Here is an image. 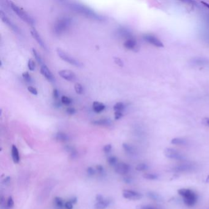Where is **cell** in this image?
<instances>
[{"mask_svg": "<svg viewBox=\"0 0 209 209\" xmlns=\"http://www.w3.org/2000/svg\"><path fill=\"white\" fill-rule=\"evenodd\" d=\"M66 3L68 7L71 9L79 14H82L89 18L97 20L99 21L104 20V17L97 13L95 11H93V9H91L90 8L84 5L83 4L75 1L66 2Z\"/></svg>", "mask_w": 209, "mask_h": 209, "instance_id": "1", "label": "cell"}, {"mask_svg": "<svg viewBox=\"0 0 209 209\" xmlns=\"http://www.w3.org/2000/svg\"><path fill=\"white\" fill-rule=\"evenodd\" d=\"M72 25V18L70 17L65 16L59 18L54 24L53 31L54 34L60 36L68 30Z\"/></svg>", "mask_w": 209, "mask_h": 209, "instance_id": "2", "label": "cell"}, {"mask_svg": "<svg viewBox=\"0 0 209 209\" xmlns=\"http://www.w3.org/2000/svg\"><path fill=\"white\" fill-rule=\"evenodd\" d=\"M178 193L183 197L184 203L188 207H193L197 202V196L190 189H180L178 191Z\"/></svg>", "mask_w": 209, "mask_h": 209, "instance_id": "3", "label": "cell"}, {"mask_svg": "<svg viewBox=\"0 0 209 209\" xmlns=\"http://www.w3.org/2000/svg\"><path fill=\"white\" fill-rule=\"evenodd\" d=\"M8 3L9 4V6H11V9L13 10L14 13L17 14L21 19H22L24 21H25V22H27L30 25H34L35 24L34 20L24 9L18 6L17 4H14V3L12 1H8Z\"/></svg>", "mask_w": 209, "mask_h": 209, "instance_id": "4", "label": "cell"}, {"mask_svg": "<svg viewBox=\"0 0 209 209\" xmlns=\"http://www.w3.org/2000/svg\"><path fill=\"white\" fill-rule=\"evenodd\" d=\"M56 53H57V55L61 60H63V61H66L68 63H70V65H73L77 68H80L82 66V63L81 62H80L79 60L72 57V56L66 53L65 51H63L61 49L58 48L56 49Z\"/></svg>", "mask_w": 209, "mask_h": 209, "instance_id": "5", "label": "cell"}, {"mask_svg": "<svg viewBox=\"0 0 209 209\" xmlns=\"http://www.w3.org/2000/svg\"><path fill=\"white\" fill-rule=\"evenodd\" d=\"M143 39L144 41L148 42L149 44H150L151 45L158 48H161L164 47V44L163 42L156 36L152 34H144L143 36Z\"/></svg>", "mask_w": 209, "mask_h": 209, "instance_id": "6", "label": "cell"}, {"mask_svg": "<svg viewBox=\"0 0 209 209\" xmlns=\"http://www.w3.org/2000/svg\"><path fill=\"white\" fill-rule=\"evenodd\" d=\"M164 154L167 158L169 159H172L181 160V159H183L184 158L183 154L180 152L172 148H166L165 150Z\"/></svg>", "mask_w": 209, "mask_h": 209, "instance_id": "7", "label": "cell"}, {"mask_svg": "<svg viewBox=\"0 0 209 209\" xmlns=\"http://www.w3.org/2000/svg\"><path fill=\"white\" fill-rule=\"evenodd\" d=\"M123 196L127 199L131 201L140 200L142 197V195L139 192L125 190L123 191Z\"/></svg>", "mask_w": 209, "mask_h": 209, "instance_id": "8", "label": "cell"}, {"mask_svg": "<svg viewBox=\"0 0 209 209\" xmlns=\"http://www.w3.org/2000/svg\"><path fill=\"white\" fill-rule=\"evenodd\" d=\"M58 74L63 79L70 82H74L76 80V76L75 73L70 70H61L58 72Z\"/></svg>", "mask_w": 209, "mask_h": 209, "instance_id": "9", "label": "cell"}, {"mask_svg": "<svg viewBox=\"0 0 209 209\" xmlns=\"http://www.w3.org/2000/svg\"><path fill=\"white\" fill-rule=\"evenodd\" d=\"M41 73L42 76L49 82L54 83L55 82V77L45 65H43L41 67Z\"/></svg>", "mask_w": 209, "mask_h": 209, "instance_id": "10", "label": "cell"}, {"mask_svg": "<svg viewBox=\"0 0 209 209\" xmlns=\"http://www.w3.org/2000/svg\"><path fill=\"white\" fill-rule=\"evenodd\" d=\"M114 167L115 172L121 175L126 174L130 170L129 165L125 163H118Z\"/></svg>", "mask_w": 209, "mask_h": 209, "instance_id": "11", "label": "cell"}, {"mask_svg": "<svg viewBox=\"0 0 209 209\" xmlns=\"http://www.w3.org/2000/svg\"><path fill=\"white\" fill-rule=\"evenodd\" d=\"M1 18L2 21L4 24H6L12 30H13L14 32H15L17 33H20V30H19L18 28L17 27V26L15 24H14V23L7 16H6L3 13V11H1Z\"/></svg>", "mask_w": 209, "mask_h": 209, "instance_id": "12", "label": "cell"}, {"mask_svg": "<svg viewBox=\"0 0 209 209\" xmlns=\"http://www.w3.org/2000/svg\"><path fill=\"white\" fill-rule=\"evenodd\" d=\"M30 32H31V34L33 36V38L36 41V42L39 44V45L44 49L47 50V47H46L45 43L44 42L42 38L39 35V33L35 29H32Z\"/></svg>", "mask_w": 209, "mask_h": 209, "instance_id": "13", "label": "cell"}, {"mask_svg": "<svg viewBox=\"0 0 209 209\" xmlns=\"http://www.w3.org/2000/svg\"><path fill=\"white\" fill-rule=\"evenodd\" d=\"M124 47L128 50H134L136 49L138 45V42L136 40L133 38H128L123 44Z\"/></svg>", "mask_w": 209, "mask_h": 209, "instance_id": "14", "label": "cell"}, {"mask_svg": "<svg viewBox=\"0 0 209 209\" xmlns=\"http://www.w3.org/2000/svg\"><path fill=\"white\" fill-rule=\"evenodd\" d=\"M92 123L95 125L109 126L112 124V122L109 118H100L93 121Z\"/></svg>", "mask_w": 209, "mask_h": 209, "instance_id": "15", "label": "cell"}, {"mask_svg": "<svg viewBox=\"0 0 209 209\" xmlns=\"http://www.w3.org/2000/svg\"><path fill=\"white\" fill-rule=\"evenodd\" d=\"M191 169H192L191 165H190V164H182V165H179V166L174 167V171L177 172H182L189 171Z\"/></svg>", "mask_w": 209, "mask_h": 209, "instance_id": "16", "label": "cell"}, {"mask_svg": "<svg viewBox=\"0 0 209 209\" xmlns=\"http://www.w3.org/2000/svg\"><path fill=\"white\" fill-rule=\"evenodd\" d=\"M106 108L105 105L100 102L95 101L93 104V109L95 112L99 113L103 111Z\"/></svg>", "mask_w": 209, "mask_h": 209, "instance_id": "17", "label": "cell"}, {"mask_svg": "<svg viewBox=\"0 0 209 209\" xmlns=\"http://www.w3.org/2000/svg\"><path fill=\"white\" fill-rule=\"evenodd\" d=\"M11 154H12V158H13L14 163H17V164L20 161V155H19L18 149L17 148V147L15 145H13L12 147Z\"/></svg>", "mask_w": 209, "mask_h": 209, "instance_id": "18", "label": "cell"}, {"mask_svg": "<svg viewBox=\"0 0 209 209\" xmlns=\"http://www.w3.org/2000/svg\"><path fill=\"white\" fill-rule=\"evenodd\" d=\"M110 204L109 201L107 200H104L101 202H97L95 205V209H106Z\"/></svg>", "mask_w": 209, "mask_h": 209, "instance_id": "19", "label": "cell"}, {"mask_svg": "<svg viewBox=\"0 0 209 209\" xmlns=\"http://www.w3.org/2000/svg\"><path fill=\"white\" fill-rule=\"evenodd\" d=\"M56 139L60 142H66L69 140V136L62 132H59L56 134Z\"/></svg>", "mask_w": 209, "mask_h": 209, "instance_id": "20", "label": "cell"}, {"mask_svg": "<svg viewBox=\"0 0 209 209\" xmlns=\"http://www.w3.org/2000/svg\"><path fill=\"white\" fill-rule=\"evenodd\" d=\"M147 196L151 199L154 200V201H158V202H160L163 200L162 199V197L161 196L159 195V194L156 193H154V192H152V191H150V192H149L147 193Z\"/></svg>", "mask_w": 209, "mask_h": 209, "instance_id": "21", "label": "cell"}, {"mask_svg": "<svg viewBox=\"0 0 209 209\" xmlns=\"http://www.w3.org/2000/svg\"><path fill=\"white\" fill-rule=\"evenodd\" d=\"M209 60H207L206 59H203V58H197V59H194L192 60V64L195 65H207L209 64Z\"/></svg>", "mask_w": 209, "mask_h": 209, "instance_id": "22", "label": "cell"}, {"mask_svg": "<svg viewBox=\"0 0 209 209\" xmlns=\"http://www.w3.org/2000/svg\"><path fill=\"white\" fill-rule=\"evenodd\" d=\"M125 108V104L122 102H118L113 106V110L115 112H123Z\"/></svg>", "mask_w": 209, "mask_h": 209, "instance_id": "23", "label": "cell"}, {"mask_svg": "<svg viewBox=\"0 0 209 209\" xmlns=\"http://www.w3.org/2000/svg\"><path fill=\"white\" fill-rule=\"evenodd\" d=\"M187 143L186 140L185 139L180 138H176L171 140V144L177 145H186Z\"/></svg>", "mask_w": 209, "mask_h": 209, "instance_id": "24", "label": "cell"}, {"mask_svg": "<svg viewBox=\"0 0 209 209\" xmlns=\"http://www.w3.org/2000/svg\"><path fill=\"white\" fill-rule=\"evenodd\" d=\"M122 146H123V149L125 150V151L127 154H133L135 153V149L131 145H129L128 144H126V143H123Z\"/></svg>", "mask_w": 209, "mask_h": 209, "instance_id": "25", "label": "cell"}, {"mask_svg": "<svg viewBox=\"0 0 209 209\" xmlns=\"http://www.w3.org/2000/svg\"><path fill=\"white\" fill-rule=\"evenodd\" d=\"M54 203L56 206H57L59 208H63V207H65V202H64L63 199L59 197H56L54 199Z\"/></svg>", "mask_w": 209, "mask_h": 209, "instance_id": "26", "label": "cell"}, {"mask_svg": "<svg viewBox=\"0 0 209 209\" xmlns=\"http://www.w3.org/2000/svg\"><path fill=\"white\" fill-rule=\"evenodd\" d=\"M144 178H145V179L147 180H154L158 179V176L157 174H153V173H147L143 175Z\"/></svg>", "mask_w": 209, "mask_h": 209, "instance_id": "27", "label": "cell"}, {"mask_svg": "<svg viewBox=\"0 0 209 209\" xmlns=\"http://www.w3.org/2000/svg\"><path fill=\"white\" fill-rule=\"evenodd\" d=\"M107 163L109 165L112 166H115L118 163V159L115 156H110L107 159Z\"/></svg>", "mask_w": 209, "mask_h": 209, "instance_id": "28", "label": "cell"}, {"mask_svg": "<svg viewBox=\"0 0 209 209\" xmlns=\"http://www.w3.org/2000/svg\"><path fill=\"white\" fill-rule=\"evenodd\" d=\"M33 55L34 56L36 60H37V61L39 63V64H40L41 66L44 65L43 63V61H42V58L41 55L39 54V53L34 49H33Z\"/></svg>", "mask_w": 209, "mask_h": 209, "instance_id": "29", "label": "cell"}, {"mask_svg": "<svg viewBox=\"0 0 209 209\" xmlns=\"http://www.w3.org/2000/svg\"><path fill=\"white\" fill-rule=\"evenodd\" d=\"M76 92L79 95H82L84 93V88L81 84H76L74 85Z\"/></svg>", "mask_w": 209, "mask_h": 209, "instance_id": "30", "label": "cell"}, {"mask_svg": "<svg viewBox=\"0 0 209 209\" xmlns=\"http://www.w3.org/2000/svg\"><path fill=\"white\" fill-rule=\"evenodd\" d=\"M61 102L62 104H63L66 106H69L72 103V100L69 97H66V96H63V97H62V98L61 99Z\"/></svg>", "mask_w": 209, "mask_h": 209, "instance_id": "31", "label": "cell"}, {"mask_svg": "<svg viewBox=\"0 0 209 209\" xmlns=\"http://www.w3.org/2000/svg\"><path fill=\"white\" fill-rule=\"evenodd\" d=\"M28 69L31 71H34L35 70V68H36V65L34 61H33V60L32 59H29L28 60Z\"/></svg>", "mask_w": 209, "mask_h": 209, "instance_id": "32", "label": "cell"}, {"mask_svg": "<svg viewBox=\"0 0 209 209\" xmlns=\"http://www.w3.org/2000/svg\"><path fill=\"white\" fill-rule=\"evenodd\" d=\"M22 77H23V78L24 79V80L27 82L31 83L32 82V79H31V76H30V75H29V74L28 72H24L23 74H22Z\"/></svg>", "mask_w": 209, "mask_h": 209, "instance_id": "33", "label": "cell"}, {"mask_svg": "<svg viewBox=\"0 0 209 209\" xmlns=\"http://www.w3.org/2000/svg\"><path fill=\"white\" fill-rule=\"evenodd\" d=\"M148 166L145 164V163H140L136 167V169L138 171H144L145 170L148 169Z\"/></svg>", "mask_w": 209, "mask_h": 209, "instance_id": "34", "label": "cell"}, {"mask_svg": "<svg viewBox=\"0 0 209 209\" xmlns=\"http://www.w3.org/2000/svg\"><path fill=\"white\" fill-rule=\"evenodd\" d=\"M14 202L13 197L11 196L9 197L8 201H7V204H6V206L8 209H11L14 207Z\"/></svg>", "mask_w": 209, "mask_h": 209, "instance_id": "35", "label": "cell"}, {"mask_svg": "<svg viewBox=\"0 0 209 209\" xmlns=\"http://www.w3.org/2000/svg\"><path fill=\"white\" fill-rule=\"evenodd\" d=\"M96 172H97V170L95 169L93 167H88L86 169V173L89 176L95 175Z\"/></svg>", "mask_w": 209, "mask_h": 209, "instance_id": "36", "label": "cell"}, {"mask_svg": "<svg viewBox=\"0 0 209 209\" xmlns=\"http://www.w3.org/2000/svg\"><path fill=\"white\" fill-rule=\"evenodd\" d=\"M114 60V62L115 63V64H117L118 66H120V67H123V61L118 57H114L113 58Z\"/></svg>", "mask_w": 209, "mask_h": 209, "instance_id": "37", "label": "cell"}, {"mask_svg": "<svg viewBox=\"0 0 209 209\" xmlns=\"http://www.w3.org/2000/svg\"><path fill=\"white\" fill-rule=\"evenodd\" d=\"M112 149V147L111 144H107L104 147L103 151L104 152L105 154H109L111 152Z\"/></svg>", "mask_w": 209, "mask_h": 209, "instance_id": "38", "label": "cell"}, {"mask_svg": "<svg viewBox=\"0 0 209 209\" xmlns=\"http://www.w3.org/2000/svg\"><path fill=\"white\" fill-rule=\"evenodd\" d=\"M28 90L29 92H30L31 94H33L34 95H38V91H37V90L34 87H33L32 86H28Z\"/></svg>", "mask_w": 209, "mask_h": 209, "instance_id": "39", "label": "cell"}, {"mask_svg": "<svg viewBox=\"0 0 209 209\" xmlns=\"http://www.w3.org/2000/svg\"><path fill=\"white\" fill-rule=\"evenodd\" d=\"M97 171L98 172V173L101 175H103L105 173V170L104 167H102L101 165H98L97 166Z\"/></svg>", "mask_w": 209, "mask_h": 209, "instance_id": "40", "label": "cell"}, {"mask_svg": "<svg viewBox=\"0 0 209 209\" xmlns=\"http://www.w3.org/2000/svg\"><path fill=\"white\" fill-rule=\"evenodd\" d=\"M114 115H115V120H118L123 117V112H115Z\"/></svg>", "mask_w": 209, "mask_h": 209, "instance_id": "41", "label": "cell"}, {"mask_svg": "<svg viewBox=\"0 0 209 209\" xmlns=\"http://www.w3.org/2000/svg\"><path fill=\"white\" fill-rule=\"evenodd\" d=\"M59 91L57 89H54L53 91V97L55 99V101H58V99L59 98Z\"/></svg>", "mask_w": 209, "mask_h": 209, "instance_id": "42", "label": "cell"}, {"mask_svg": "<svg viewBox=\"0 0 209 209\" xmlns=\"http://www.w3.org/2000/svg\"><path fill=\"white\" fill-rule=\"evenodd\" d=\"M65 207L66 209H73V204L71 201H68L65 202Z\"/></svg>", "mask_w": 209, "mask_h": 209, "instance_id": "43", "label": "cell"}, {"mask_svg": "<svg viewBox=\"0 0 209 209\" xmlns=\"http://www.w3.org/2000/svg\"><path fill=\"white\" fill-rule=\"evenodd\" d=\"M66 112L68 113V114L69 115H74L75 113H76V110L74 108H72V107H69L66 109Z\"/></svg>", "mask_w": 209, "mask_h": 209, "instance_id": "44", "label": "cell"}, {"mask_svg": "<svg viewBox=\"0 0 209 209\" xmlns=\"http://www.w3.org/2000/svg\"><path fill=\"white\" fill-rule=\"evenodd\" d=\"M96 200L97 202H101V201H104V198L101 195H97V196H96Z\"/></svg>", "mask_w": 209, "mask_h": 209, "instance_id": "45", "label": "cell"}, {"mask_svg": "<svg viewBox=\"0 0 209 209\" xmlns=\"http://www.w3.org/2000/svg\"><path fill=\"white\" fill-rule=\"evenodd\" d=\"M137 209H156L153 207L149 206H140L138 207Z\"/></svg>", "mask_w": 209, "mask_h": 209, "instance_id": "46", "label": "cell"}, {"mask_svg": "<svg viewBox=\"0 0 209 209\" xmlns=\"http://www.w3.org/2000/svg\"><path fill=\"white\" fill-rule=\"evenodd\" d=\"M11 178L10 177H6L4 180H3V184H8L10 181H11Z\"/></svg>", "mask_w": 209, "mask_h": 209, "instance_id": "47", "label": "cell"}, {"mask_svg": "<svg viewBox=\"0 0 209 209\" xmlns=\"http://www.w3.org/2000/svg\"><path fill=\"white\" fill-rule=\"evenodd\" d=\"M203 122L207 126L209 127V118H205L204 120H203Z\"/></svg>", "mask_w": 209, "mask_h": 209, "instance_id": "48", "label": "cell"}, {"mask_svg": "<svg viewBox=\"0 0 209 209\" xmlns=\"http://www.w3.org/2000/svg\"><path fill=\"white\" fill-rule=\"evenodd\" d=\"M77 197H72V198L70 200V201H71L73 204H75L77 202Z\"/></svg>", "mask_w": 209, "mask_h": 209, "instance_id": "49", "label": "cell"}, {"mask_svg": "<svg viewBox=\"0 0 209 209\" xmlns=\"http://www.w3.org/2000/svg\"><path fill=\"white\" fill-rule=\"evenodd\" d=\"M201 3L205 6V7H206L207 9H209V3H206V2H205V1H201Z\"/></svg>", "mask_w": 209, "mask_h": 209, "instance_id": "50", "label": "cell"}, {"mask_svg": "<svg viewBox=\"0 0 209 209\" xmlns=\"http://www.w3.org/2000/svg\"><path fill=\"white\" fill-rule=\"evenodd\" d=\"M124 181H125L126 183H129L131 182V179L129 178V177H125V178L124 179Z\"/></svg>", "mask_w": 209, "mask_h": 209, "instance_id": "51", "label": "cell"}, {"mask_svg": "<svg viewBox=\"0 0 209 209\" xmlns=\"http://www.w3.org/2000/svg\"><path fill=\"white\" fill-rule=\"evenodd\" d=\"M206 182H207V183H209V175L207 177V179H206Z\"/></svg>", "mask_w": 209, "mask_h": 209, "instance_id": "52", "label": "cell"}]
</instances>
